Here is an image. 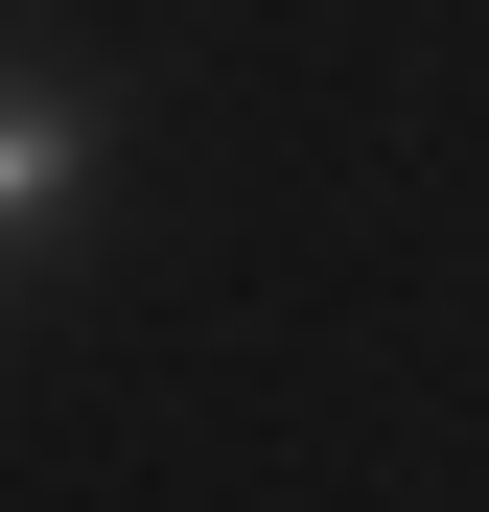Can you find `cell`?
I'll use <instances>...</instances> for the list:
<instances>
[{"label":"cell","mask_w":489,"mask_h":512,"mask_svg":"<svg viewBox=\"0 0 489 512\" xmlns=\"http://www.w3.org/2000/svg\"><path fill=\"white\" fill-rule=\"evenodd\" d=\"M70 163H94V140H70L47 94H0V233H47V210H70Z\"/></svg>","instance_id":"cell-1"}]
</instances>
